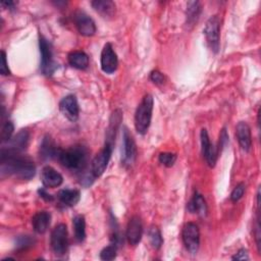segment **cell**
Returning a JSON list of instances; mask_svg holds the SVG:
<instances>
[{
	"mask_svg": "<svg viewBox=\"0 0 261 261\" xmlns=\"http://www.w3.org/2000/svg\"><path fill=\"white\" fill-rule=\"evenodd\" d=\"M1 175H14L21 179H30L36 173L34 162L21 153H12L1 149L0 153Z\"/></svg>",
	"mask_w": 261,
	"mask_h": 261,
	"instance_id": "obj_1",
	"label": "cell"
},
{
	"mask_svg": "<svg viewBox=\"0 0 261 261\" xmlns=\"http://www.w3.org/2000/svg\"><path fill=\"white\" fill-rule=\"evenodd\" d=\"M57 159L68 170L83 172L89 161V150L83 145H74L64 150L60 149Z\"/></svg>",
	"mask_w": 261,
	"mask_h": 261,
	"instance_id": "obj_2",
	"label": "cell"
},
{
	"mask_svg": "<svg viewBox=\"0 0 261 261\" xmlns=\"http://www.w3.org/2000/svg\"><path fill=\"white\" fill-rule=\"evenodd\" d=\"M153 97L150 94H147L142 99L141 103L139 104L136 113H135V127L136 130L141 134L145 135L148 132V128L151 123L152 119V112H153Z\"/></svg>",
	"mask_w": 261,
	"mask_h": 261,
	"instance_id": "obj_3",
	"label": "cell"
},
{
	"mask_svg": "<svg viewBox=\"0 0 261 261\" xmlns=\"http://www.w3.org/2000/svg\"><path fill=\"white\" fill-rule=\"evenodd\" d=\"M39 48H40V54H41L40 69L43 72V74L51 75L56 68V63L54 62V59H53L52 46L50 42L41 35L39 37Z\"/></svg>",
	"mask_w": 261,
	"mask_h": 261,
	"instance_id": "obj_4",
	"label": "cell"
},
{
	"mask_svg": "<svg viewBox=\"0 0 261 261\" xmlns=\"http://www.w3.org/2000/svg\"><path fill=\"white\" fill-rule=\"evenodd\" d=\"M50 245L55 255L62 256L65 254L68 247V233L64 223H59L53 228L50 237Z\"/></svg>",
	"mask_w": 261,
	"mask_h": 261,
	"instance_id": "obj_5",
	"label": "cell"
},
{
	"mask_svg": "<svg viewBox=\"0 0 261 261\" xmlns=\"http://www.w3.org/2000/svg\"><path fill=\"white\" fill-rule=\"evenodd\" d=\"M112 150H113V145L105 143L103 149L92 160L91 173L95 178L101 176L106 170L112 154Z\"/></svg>",
	"mask_w": 261,
	"mask_h": 261,
	"instance_id": "obj_6",
	"label": "cell"
},
{
	"mask_svg": "<svg viewBox=\"0 0 261 261\" xmlns=\"http://www.w3.org/2000/svg\"><path fill=\"white\" fill-rule=\"evenodd\" d=\"M181 239L190 253H197L200 245V230L198 225L194 222H188L182 228Z\"/></svg>",
	"mask_w": 261,
	"mask_h": 261,
	"instance_id": "obj_7",
	"label": "cell"
},
{
	"mask_svg": "<svg viewBox=\"0 0 261 261\" xmlns=\"http://www.w3.org/2000/svg\"><path fill=\"white\" fill-rule=\"evenodd\" d=\"M137 157V147L134 138L126 127L122 130V148H121V160L123 165L130 166Z\"/></svg>",
	"mask_w": 261,
	"mask_h": 261,
	"instance_id": "obj_8",
	"label": "cell"
},
{
	"mask_svg": "<svg viewBox=\"0 0 261 261\" xmlns=\"http://www.w3.org/2000/svg\"><path fill=\"white\" fill-rule=\"evenodd\" d=\"M204 35L211 51L217 53L219 50V18L211 16L205 24Z\"/></svg>",
	"mask_w": 261,
	"mask_h": 261,
	"instance_id": "obj_9",
	"label": "cell"
},
{
	"mask_svg": "<svg viewBox=\"0 0 261 261\" xmlns=\"http://www.w3.org/2000/svg\"><path fill=\"white\" fill-rule=\"evenodd\" d=\"M101 69L105 73H113L118 65V59L113 47L110 43L104 45L101 52Z\"/></svg>",
	"mask_w": 261,
	"mask_h": 261,
	"instance_id": "obj_10",
	"label": "cell"
},
{
	"mask_svg": "<svg viewBox=\"0 0 261 261\" xmlns=\"http://www.w3.org/2000/svg\"><path fill=\"white\" fill-rule=\"evenodd\" d=\"M61 113L70 121H75L79 118L80 107L74 95H67L59 102Z\"/></svg>",
	"mask_w": 261,
	"mask_h": 261,
	"instance_id": "obj_11",
	"label": "cell"
},
{
	"mask_svg": "<svg viewBox=\"0 0 261 261\" xmlns=\"http://www.w3.org/2000/svg\"><path fill=\"white\" fill-rule=\"evenodd\" d=\"M74 23L79 33L86 37H91L96 33L95 21L84 11H76L74 13Z\"/></svg>",
	"mask_w": 261,
	"mask_h": 261,
	"instance_id": "obj_12",
	"label": "cell"
},
{
	"mask_svg": "<svg viewBox=\"0 0 261 261\" xmlns=\"http://www.w3.org/2000/svg\"><path fill=\"white\" fill-rule=\"evenodd\" d=\"M200 138H201V148H202V154L206 160V162L208 163V165L210 167H213L216 163L217 160V150L214 148V146L211 144L210 139H209V135L207 129L203 128L201 130L200 134Z\"/></svg>",
	"mask_w": 261,
	"mask_h": 261,
	"instance_id": "obj_13",
	"label": "cell"
},
{
	"mask_svg": "<svg viewBox=\"0 0 261 261\" xmlns=\"http://www.w3.org/2000/svg\"><path fill=\"white\" fill-rule=\"evenodd\" d=\"M143 236V224L142 220L139 216H133L129 218L127 226H126V239L129 245L136 246L138 245Z\"/></svg>",
	"mask_w": 261,
	"mask_h": 261,
	"instance_id": "obj_14",
	"label": "cell"
},
{
	"mask_svg": "<svg viewBox=\"0 0 261 261\" xmlns=\"http://www.w3.org/2000/svg\"><path fill=\"white\" fill-rule=\"evenodd\" d=\"M30 134L27 129H21L19 133L16 134L9 142H7V147H3L2 150L12 152V153H21L25 150L29 144Z\"/></svg>",
	"mask_w": 261,
	"mask_h": 261,
	"instance_id": "obj_15",
	"label": "cell"
},
{
	"mask_svg": "<svg viewBox=\"0 0 261 261\" xmlns=\"http://www.w3.org/2000/svg\"><path fill=\"white\" fill-rule=\"evenodd\" d=\"M236 137L243 151L249 152L252 147L251 128L245 121H240L236 126Z\"/></svg>",
	"mask_w": 261,
	"mask_h": 261,
	"instance_id": "obj_16",
	"label": "cell"
},
{
	"mask_svg": "<svg viewBox=\"0 0 261 261\" xmlns=\"http://www.w3.org/2000/svg\"><path fill=\"white\" fill-rule=\"evenodd\" d=\"M41 179L43 185L47 188H57L63 181L62 175L51 166H45L43 168Z\"/></svg>",
	"mask_w": 261,
	"mask_h": 261,
	"instance_id": "obj_17",
	"label": "cell"
},
{
	"mask_svg": "<svg viewBox=\"0 0 261 261\" xmlns=\"http://www.w3.org/2000/svg\"><path fill=\"white\" fill-rule=\"evenodd\" d=\"M59 148L56 146L54 143L53 139L50 136H45L42 140L41 146H40V156L44 160L52 159V158H57Z\"/></svg>",
	"mask_w": 261,
	"mask_h": 261,
	"instance_id": "obj_18",
	"label": "cell"
},
{
	"mask_svg": "<svg viewBox=\"0 0 261 261\" xmlns=\"http://www.w3.org/2000/svg\"><path fill=\"white\" fill-rule=\"evenodd\" d=\"M51 214L48 211H38L32 218V224L34 230L38 233H44L50 225Z\"/></svg>",
	"mask_w": 261,
	"mask_h": 261,
	"instance_id": "obj_19",
	"label": "cell"
},
{
	"mask_svg": "<svg viewBox=\"0 0 261 261\" xmlns=\"http://www.w3.org/2000/svg\"><path fill=\"white\" fill-rule=\"evenodd\" d=\"M81 198V193L79 190L74 189H63L60 190L57 194V199L58 201L64 205V206H74L77 204Z\"/></svg>",
	"mask_w": 261,
	"mask_h": 261,
	"instance_id": "obj_20",
	"label": "cell"
},
{
	"mask_svg": "<svg viewBox=\"0 0 261 261\" xmlns=\"http://www.w3.org/2000/svg\"><path fill=\"white\" fill-rule=\"evenodd\" d=\"M188 210L191 213H197L200 216H205L207 213V205L206 201L203 198L201 194L196 192L191 199V201L188 203Z\"/></svg>",
	"mask_w": 261,
	"mask_h": 261,
	"instance_id": "obj_21",
	"label": "cell"
},
{
	"mask_svg": "<svg viewBox=\"0 0 261 261\" xmlns=\"http://www.w3.org/2000/svg\"><path fill=\"white\" fill-rule=\"evenodd\" d=\"M68 63L77 69H86L89 66V56L84 51H72L67 56Z\"/></svg>",
	"mask_w": 261,
	"mask_h": 261,
	"instance_id": "obj_22",
	"label": "cell"
},
{
	"mask_svg": "<svg viewBox=\"0 0 261 261\" xmlns=\"http://www.w3.org/2000/svg\"><path fill=\"white\" fill-rule=\"evenodd\" d=\"M93 8L103 17L112 16L115 12V4L110 0H95L92 1Z\"/></svg>",
	"mask_w": 261,
	"mask_h": 261,
	"instance_id": "obj_23",
	"label": "cell"
},
{
	"mask_svg": "<svg viewBox=\"0 0 261 261\" xmlns=\"http://www.w3.org/2000/svg\"><path fill=\"white\" fill-rule=\"evenodd\" d=\"M74 238L77 242H83L86 239V220L83 215H76L72 219Z\"/></svg>",
	"mask_w": 261,
	"mask_h": 261,
	"instance_id": "obj_24",
	"label": "cell"
},
{
	"mask_svg": "<svg viewBox=\"0 0 261 261\" xmlns=\"http://www.w3.org/2000/svg\"><path fill=\"white\" fill-rule=\"evenodd\" d=\"M201 13V4L198 1H190L187 5V23L193 25L197 22Z\"/></svg>",
	"mask_w": 261,
	"mask_h": 261,
	"instance_id": "obj_25",
	"label": "cell"
},
{
	"mask_svg": "<svg viewBox=\"0 0 261 261\" xmlns=\"http://www.w3.org/2000/svg\"><path fill=\"white\" fill-rule=\"evenodd\" d=\"M148 238H149L150 244L152 245V247L154 249H156V250L160 249V247L162 246L163 240H162L161 232L157 226H155V225L150 226V228L148 230Z\"/></svg>",
	"mask_w": 261,
	"mask_h": 261,
	"instance_id": "obj_26",
	"label": "cell"
},
{
	"mask_svg": "<svg viewBox=\"0 0 261 261\" xmlns=\"http://www.w3.org/2000/svg\"><path fill=\"white\" fill-rule=\"evenodd\" d=\"M116 252H117V246L115 244H111L105 248H103L100 252V258L102 260H113L116 257Z\"/></svg>",
	"mask_w": 261,
	"mask_h": 261,
	"instance_id": "obj_27",
	"label": "cell"
},
{
	"mask_svg": "<svg viewBox=\"0 0 261 261\" xmlns=\"http://www.w3.org/2000/svg\"><path fill=\"white\" fill-rule=\"evenodd\" d=\"M158 160L162 165L166 167H171L176 161V155L171 152H162L159 154Z\"/></svg>",
	"mask_w": 261,
	"mask_h": 261,
	"instance_id": "obj_28",
	"label": "cell"
},
{
	"mask_svg": "<svg viewBox=\"0 0 261 261\" xmlns=\"http://www.w3.org/2000/svg\"><path fill=\"white\" fill-rule=\"evenodd\" d=\"M35 243V240L31 238L30 236H21L16 240V250L17 251H23L27 250L28 248L32 247Z\"/></svg>",
	"mask_w": 261,
	"mask_h": 261,
	"instance_id": "obj_29",
	"label": "cell"
},
{
	"mask_svg": "<svg viewBox=\"0 0 261 261\" xmlns=\"http://www.w3.org/2000/svg\"><path fill=\"white\" fill-rule=\"evenodd\" d=\"M13 130H14L13 123L11 121H6L4 123V125L2 126V130H1V141H2V143H7L11 140Z\"/></svg>",
	"mask_w": 261,
	"mask_h": 261,
	"instance_id": "obj_30",
	"label": "cell"
},
{
	"mask_svg": "<svg viewBox=\"0 0 261 261\" xmlns=\"http://www.w3.org/2000/svg\"><path fill=\"white\" fill-rule=\"evenodd\" d=\"M245 188H246V187H245V184H243V182H241V184H239L238 186L234 187V189L232 190V192H231V194H230V200H231L233 203L238 202V201L244 196Z\"/></svg>",
	"mask_w": 261,
	"mask_h": 261,
	"instance_id": "obj_31",
	"label": "cell"
},
{
	"mask_svg": "<svg viewBox=\"0 0 261 261\" xmlns=\"http://www.w3.org/2000/svg\"><path fill=\"white\" fill-rule=\"evenodd\" d=\"M0 72L2 75H8L10 74V70L7 65V60H6V53L2 50L1 51V65H0Z\"/></svg>",
	"mask_w": 261,
	"mask_h": 261,
	"instance_id": "obj_32",
	"label": "cell"
},
{
	"mask_svg": "<svg viewBox=\"0 0 261 261\" xmlns=\"http://www.w3.org/2000/svg\"><path fill=\"white\" fill-rule=\"evenodd\" d=\"M150 80L156 85H162L164 83V75L158 70H153L150 73Z\"/></svg>",
	"mask_w": 261,
	"mask_h": 261,
	"instance_id": "obj_33",
	"label": "cell"
},
{
	"mask_svg": "<svg viewBox=\"0 0 261 261\" xmlns=\"http://www.w3.org/2000/svg\"><path fill=\"white\" fill-rule=\"evenodd\" d=\"M233 260H249V255H248V252L246 249H240L236 255L232 256Z\"/></svg>",
	"mask_w": 261,
	"mask_h": 261,
	"instance_id": "obj_34",
	"label": "cell"
},
{
	"mask_svg": "<svg viewBox=\"0 0 261 261\" xmlns=\"http://www.w3.org/2000/svg\"><path fill=\"white\" fill-rule=\"evenodd\" d=\"M38 193H39V195H40V197L42 198V199H44L45 201H53V196L52 195H50L49 193H47V191L45 190V189H39L38 190Z\"/></svg>",
	"mask_w": 261,
	"mask_h": 261,
	"instance_id": "obj_35",
	"label": "cell"
},
{
	"mask_svg": "<svg viewBox=\"0 0 261 261\" xmlns=\"http://www.w3.org/2000/svg\"><path fill=\"white\" fill-rule=\"evenodd\" d=\"M3 6H5L6 8H9V9H13L14 6H15V2H12V1H6V2H2L1 3Z\"/></svg>",
	"mask_w": 261,
	"mask_h": 261,
	"instance_id": "obj_36",
	"label": "cell"
}]
</instances>
